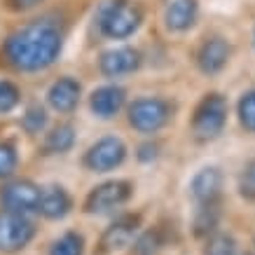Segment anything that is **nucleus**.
<instances>
[{"label": "nucleus", "mask_w": 255, "mask_h": 255, "mask_svg": "<svg viewBox=\"0 0 255 255\" xmlns=\"http://www.w3.org/2000/svg\"><path fill=\"white\" fill-rule=\"evenodd\" d=\"M140 66V54L131 47H117L110 49L101 56V70L108 78H117V75H127Z\"/></svg>", "instance_id": "9b49d317"}, {"label": "nucleus", "mask_w": 255, "mask_h": 255, "mask_svg": "<svg viewBox=\"0 0 255 255\" xmlns=\"http://www.w3.org/2000/svg\"><path fill=\"white\" fill-rule=\"evenodd\" d=\"M138 227H140V216H133V213L120 216L101 237V253H113V251L129 246V241L133 239V234L138 232Z\"/></svg>", "instance_id": "1a4fd4ad"}, {"label": "nucleus", "mask_w": 255, "mask_h": 255, "mask_svg": "<svg viewBox=\"0 0 255 255\" xmlns=\"http://www.w3.org/2000/svg\"><path fill=\"white\" fill-rule=\"evenodd\" d=\"M201 209L197 213V220H194V232L204 237L216 230V223H218V206L216 204H199Z\"/></svg>", "instance_id": "6ab92c4d"}, {"label": "nucleus", "mask_w": 255, "mask_h": 255, "mask_svg": "<svg viewBox=\"0 0 255 255\" xmlns=\"http://www.w3.org/2000/svg\"><path fill=\"white\" fill-rule=\"evenodd\" d=\"M2 204L7 206V211H16V213H31L38 211L40 204V187L31 180H14L9 183L2 194H0Z\"/></svg>", "instance_id": "6e6552de"}, {"label": "nucleus", "mask_w": 255, "mask_h": 255, "mask_svg": "<svg viewBox=\"0 0 255 255\" xmlns=\"http://www.w3.org/2000/svg\"><path fill=\"white\" fill-rule=\"evenodd\" d=\"M206 255H237V244L230 234H213L206 244Z\"/></svg>", "instance_id": "412c9836"}, {"label": "nucleus", "mask_w": 255, "mask_h": 255, "mask_svg": "<svg viewBox=\"0 0 255 255\" xmlns=\"http://www.w3.org/2000/svg\"><path fill=\"white\" fill-rule=\"evenodd\" d=\"M127 157V147L120 138H101L99 143H94L85 155V166L87 169L96 171V173H103V171H110L120 166Z\"/></svg>", "instance_id": "0eeeda50"}, {"label": "nucleus", "mask_w": 255, "mask_h": 255, "mask_svg": "<svg viewBox=\"0 0 255 255\" xmlns=\"http://www.w3.org/2000/svg\"><path fill=\"white\" fill-rule=\"evenodd\" d=\"M157 157V145H143L140 147V159L147 162V159H155Z\"/></svg>", "instance_id": "bb28decb"}, {"label": "nucleus", "mask_w": 255, "mask_h": 255, "mask_svg": "<svg viewBox=\"0 0 255 255\" xmlns=\"http://www.w3.org/2000/svg\"><path fill=\"white\" fill-rule=\"evenodd\" d=\"M89 106H92L94 115L108 120V117H113L117 110L124 106V89L122 87H115V85L99 87V89L92 94Z\"/></svg>", "instance_id": "2eb2a0df"}, {"label": "nucleus", "mask_w": 255, "mask_h": 255, "mask_svg": "<svg viewBox=\"0 0 255 255\" xmlns=\"http://www.w3.org/2000/svg\"><path fill=\"white\" fill-rule=\"evenodd\" d=\"M227 122V101L220 94H209L199 101L192 117V131L199 140H213L220 136Z\"/></svg>", "instance_id": "7ed1b4c3"}, {"label": "nucleus", "mask_w": 255, "mask_h": 255, "mask_svg": "<svg viewBox=\"0 0 255 255\" xmlns=\"http://www.w3.org/2000/svg\"><path fill=\"white\" fill-rule=\"evenodd\" d=\"M19 103V89L16 85L7 82V80H0V113H9Z\"/></svg>", "instance_id": "393cba45"}, {"label": "nucleus", "mask_w": 255, "mask_h": 255, "mask_svg": "<svg viewBox=\"0 0 255 255\" xmlns=\"http://www.w3.org/2000/svg\"><path fill=\"white\" fill-rule=\"evenodd\" d=\"M171 117V106L164 99H138L129 108V122L143 133L159 131Z\"/></svg>", "instance_id": "39448f33"}, {"label": "nucleus", "mask_w": 255, "mask_h": 255, "mask_svg": "<svg viewBox=\"0 0 255 255\" xmlns=\"http://www.w3.org/2000/svg\"><path fill=\"white\" fill-rule=\"evenodd\" d=\"M47 124V113L45 108H40V106H31V108L26 110V115H23V129L28 133H40L45 129Z\"/></svg>", "instance_id": "b1692460"}, {"label": "nucleus", "mask_w": 255, "mask_h": 255, "mask_svg": "<svg viewBox=\"0 0 255 255\" xmlns=\"http://www.w3.org/2000/svg\"><path fill=\"white\" fill-rule=\"evenodd\" d=\"M35 237V225L26 218V213L0 211V251L16 253L23 251Z\"/></svg>", "instance_id": "20e7f679"}, {"label": "nucleus", "mask_w": 255, "mask_h": 255, "mask_svg": "<svg viewBox=\"0 0 255 255\" xmlns=\"http://www.w3.org/2000/svg\"><path fill=\"white\" fill-rule=\"evenodd\" d=\"M220 190H223V176L216 166L201 169L192 178V185H190V192H192L197 204H216L220 197Z\"/></svg>", "instance_id": "f8f14e48"}, {"label": "nucleus", "mask_w": 255, "mask_h": 255, "mask_svg": "<svg viewBox=\"0 0 255 255\" xmlns=\"http://www.w3.org/2000/svg\"><path fill=\"white\" fill-rule=\"evenodd\" d=\"M73 143H75V129L70 124H59L47 136L45 152L47 155H61V152H68L70 147H73Z\"/></svg>", "instance_id": "f3484780"}, {"label": "nucleus", "mask_w": 255, "mask_h": 255, "mask_svg": "<svg viewBox=\"0 0 255 255\" xmlns=\"http://www.w3.org/2000/svg\"><path fill=\"white\" fill-rule=\"evenodd\" d=\"M133 187L127 180H108L103 185L94 187L85 201L87 213H108V211L122 206L124 201H129Z\"/></svg>", "instance_id": "423d86ee"}, {"label": "nucleus", "mask_w": 255, "mask_h": 255, "mask_svg": "<svg viewBox=\"0 0 255 255\" xmlns=\"http://www.w3.org/2000/svg\"><path fill=\"white\" fill-rule=\"evenodd\" d=\"M230 54H232V49H230V45H227V40L211 38L199 47V52H197V63H199L201 73L216 75V73H220V70L227 66Z\"/></svg>", "instance_id": "9d476101"}, {"label": "nucleus", "mask_w": 255, "mask_h": 255, "mask_svg": "<svg viewBox=\"0 0 255 255\" xmlns=\"http://www.w3.org/2000/svg\"><path fill=\"white\" fill-rule=\"evenodd\" d=\"M49 106L59 113H70L80 101V82L73 78H61L49 87Z\"/></svg>", "instance_id": "4468645a"}, {"label": "nucleus", "mask_w": 255, "mask_h": 255, "mask_svg": "<svg viewBox=\"0 0 255 255\" xmlns=\"http://www.w3.org/2000/svg\"><path fill=\"white\" fill-rule=\"evenodd\" d=\"M239 192L244 199L248 201H255V159H251V162L244 166V171H241L239 176Z\"/></svg>", "instance_id": "5701e85b"}, {"label": "nucleus", "mask_w": 255, "mask_h": 255, "mask_svg": "<svg viewBox=\"0 0 255 255\" xmlns=\"http://www.w3.org/2000/svg\"><path fill=\"white\" fill-rule=\"evenodd\" d=\"M143 14H140L138 5H133L129 0H115L103 7L99 16V26L103 35H108L113 40H124L138 31Z\"/></svg>", "instance_id": "f03ea898"}, {"label": "nucleus", "mask_w": 255, "mask_h": 255, "mask_svg": "<svg viewBox=\"0 0 255 255\" xmlns=\"http://www.w3.org/2000/svg\"><path fill=\"white\" fill-rule=\"evenodd\" d=\"M63 38L52 21H33L12 33L5 42L7 61L19 70H42L59 59Z\"/></svg>", "instance_id": "f257e3e1"}, {"label": "nucleus", "mask_w": 255, "mask_h": 255, "mask_svg": "<svg viewBox=\"0 0 255 255\" xmlns=\"http://www.w3.org/2000/svg\"><path fill=\"white\" fill-rule=\"evenodd\" d=\"M49 255H85V239L78 232H66L52 244Z\"/></svg>", "instance_id": "a211bd4d"}, {"label": "nucleus", "mask_w": 255, "mask_h": 255, "mask_svg": "<svg viewBox=\"0 0 255 255\" xmlns=\"http://www.w3.org/2000/svg\"><path fill=\"white\" fill-rule=\"evenodd\" d=\"M16 164H19V155H16V147L12 143H0V178H9L14 173Z\"/></svg>", "instance_id": "4be33fe9"}, {"label": "nucleus", "mask_w": 255, "mask_h": 255, "mask_svg": "<svg viewBox=\"0 0 255 255\" xmlns=\"http://www.w3.org/2000/svg\"><path fill=\"white\" fill-rule=\"evenodd\" d=\"M253 45H255V31H253Z\"/></svg>", "instance_id": "cd10ccee"}, {"label": "nucleus", "mask_w": 255, "mask_h": 255, "mask_svg": "<svg viewBox=\"0 0 255 255\" xmlns=\"http://www.w3.org/2000/svg\"><path fill=\"white\" fill-rule=\"evenodd\" d=\"M70 206H73V201H70L68 192L59 185H49L45 190H40V204H38V211L42 213L45 218L49 220H61L70 213Z\"/></svg>", "instance_id": "ddd939ff"}, {"label": "nucleus", "mask_w": 255, "mask_h": 255, "mask_svg": "<svg viewBox=\"0 0 255 255\" xmlns=\"http://www.w3.org/2000/svg\"><path fill=\"white\" fill-rule=\"evenodd\" d=\"M199 14V2L197 0H173L166 7V26L171 31H187L192 28Z\"/></svg>", "instance_id": "dca6fc26"}, {"label": "nucleus", "mask_w": 255, "mask_h": 255, "mask_svg": "<svg viewBox=\"0 0 255 255\" xmlns=\"http://www.w3.org/2000/svg\"><path fill=\"white\" fill-rule=\"evenodd\" d=\"M42 0H9L12 9H19V12H26V9H33L35 5H40Z\"/></svg>", "instance_id": "a878e982"}, {"label": "nucleus", "mask_w": 255, "mask_h": 255, "mask_svg": "<svg viewBox=\"0 0 255 255\" xmlns=\"http://www.w3.org/2000/svg\"><path fill=\"white\" fill-rule=\"evenodd\" d=\"M239 120L246 131L255 133V89L246 92L239 99Z\"/></svg>", "instance_id": "aec40b11"}]
</instances>
